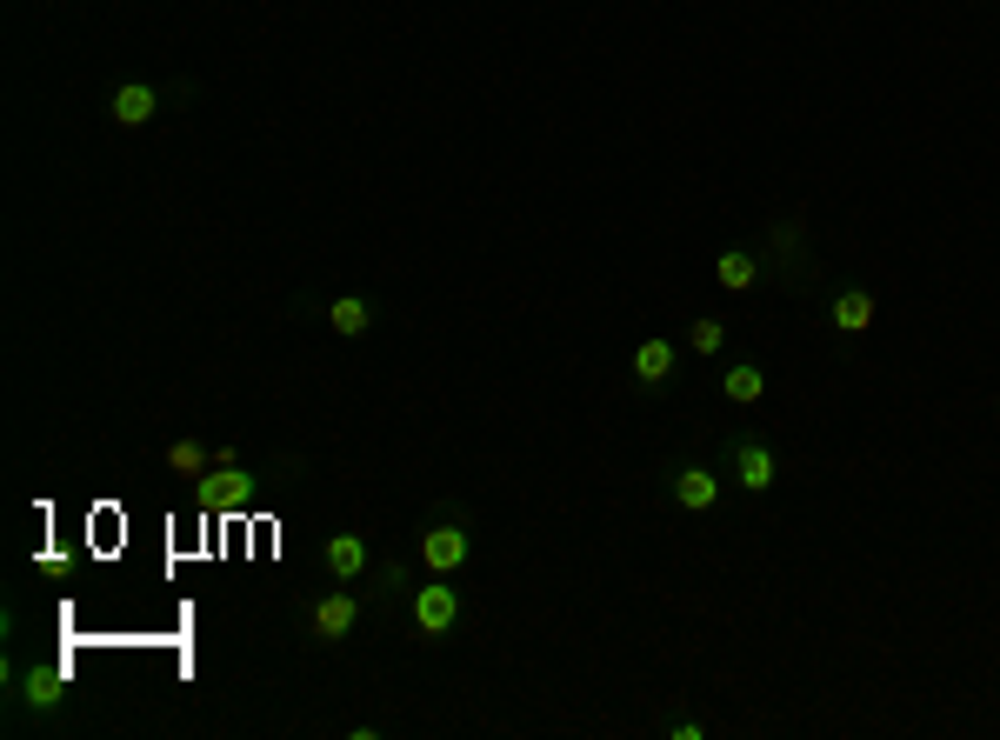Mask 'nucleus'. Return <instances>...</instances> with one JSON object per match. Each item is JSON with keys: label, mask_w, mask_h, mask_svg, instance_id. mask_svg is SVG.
I'll use <instances>...</instances> for the list:
<instances>
[{"label": "nucleus", "mask_w": 1000, "mask_h": 740, "mask_svg": "<svg viewBox=\"0 0 1000 740\" xmlns=\"http://www.w3.org/2000/svg\"><path fill=\"white\" fill-rule=\"evenodd\" d=\"M734 480H740L747 493H768V487L781 480L774 447H761V441H740V447H734Z\"/></svg>", "instance_id": "obj_1"}, {"label": "nucleus", "mask_w": 1000, "mask_h": 740, "mask_svg": "<svg viewBox=\"0 0 1000 740\" xmlns=\"http://www.w3.org/2000/svg\"><path fill=\"white\" fill-rule=\"evenodd\" d=\"M461 621V594L454 588H421V594H413V627H421V634H447Z\"/></svg>", "instance_id": "obj_2"}, {"label": "nucleus", "mask_w": 1000, "mask_h": 740, "mask_svg": "<svg viewBox=\"0 0 1000 740\" xmlns=\"http://www.w3.org/2000/svg\"><path fill=\"white\" fill-rule=\"evenodd\" d=\"M247 493H254V480L227 460V467H214V480H201V508H227L234 514V508H247Z\"/></svg>", "instance_id": "obj_3"}, {"label": "nucleus", "mask_w": 1000, "mask_h": 740, "mask_svg": "<svg viewBox=\"0 0 1000 740\" xmlns=\"http://www.w3.org/2000/svg\"><path fill=\"white\" fill-rule=\"evenodd\" d=\"M421 560H428L434 573H454V567H467V527H434V534L421 540Z\"/></svg>", "instance_id": "obj_4"}, {"label": "nucleus", "mask_w": 1000, "mask_h": 740, "mask_svg": "<svg viewBox=\"0 0 1000 740\" xmlns=\"http://www.w3.org/2000/svg\"><path fill=\"white\" fill-rule=\"evenodd\" d=\"M354 621H361V601H354V594H327V601L314 607V634H320V640L354 634Z\"/></svg>", "instance_id": "obj_5"}, {"label": "nucleus", "mask_w": 1000, "mask_h": 740, "mask_svg": "<svg viewBox=\"0 0 1000 740\" xmlns=\"http://www.w3.org/2000/svg\"><path fill=\"white\" fill-rule=\"evenodd\" d=\"M674 501H681L688 514H707V508L720 501V480H714L707 467H681V480H674Z\"/></svg>", "instance_id": "obj_6"}, {"label": "nucleus", "mask_w": 1000, "mask_h": 740, "mask_svg": "<svg viewBox=\"0 0 1000 740\" xmlns=\"http://www.w3.org/2000/svg\"><path fill=\"white\" fill-rule=\"evenodd\" d=\"M833 327H841V334H867V327H874V294L867 287L833 294Z\"/></svg>", "instance_id": "obj_7"}, {"label": "nucleus", "mask_w": 1000, "mask_h": 740, "mask_svg": "<svg viewBox=\"0 0 1000 740\" xmlns=\"http://www.w3.org/2000/svg\"><path fill=\"white\" fill-rule=\"evenodd\" d=\"M154 114H160V94H154V88H140V80L114 94V121H121V127H147Z\"/></svg>", "instance_id": "obj_8"}, {"label": "nucleus", "mask_w": 1000, "mask_h": 740, "mask_svg": "<svg viewBox=\"0 0 1000 740\" xmlns=\"http://www.w3.org/2000/svg\"><path fill=\"white\" fill-rule=\"evenodd\" d=\"M667 374H674V341H640V348H634V380L660 387Z\"/></svg>", "instance_id": "obj_9"}, {"label": "nucleus", "mask_w": 1000, "mask_h": 740, "mask_svg": "<svg viewBox=\"0 0 1000 740\" xmlns=\"http://www.w3.org/2000/svg\"><path fill=\"white\" fill-rule=\"evenodd\" d=\"M361 567H367V540H361V534H333V540H327V573L354 581Z\"/></svg>", "instance_id": "obj_10"}, {"label": "nucleus", "mask_w": 1000, "mask_h": 740, "mask_svg": "<svg viewBox=\"0 0 1000 740\" xmlns=\"http://www.w3.org/2000/svg\"><path fill=\"white\" fill-rule=\"evenodd\" d=\"M761 387H768V374H761V367H747V361L720 374V394H727L734 407H754V400H761Z\"/></svg>", "instance_id": "obj_11"}, {"label": "nucleus", "mask_w": 1000, "mask_h": 740, "mask_svg": "<svg viewBox=\"0 0 1000 740\" xmlns=\"http://www.w3.org/2000/svg\"><path fill=\"white\" fill-rule=\"evenodd\" d=\"M327 327H333V334H348V341H354V334H367V327H374V307L348 294V300H333V307H327Z\"/></svg>", "instance_id": "obj_12"}, {"label": "nucleus", "mask_w": 1000, "mask_h": 740, "mask_svg": "<svg viewBox=\"0 0 1000 740\" xmlns=\"http://www.w3.org/2000/svg\"><path fill=\"white\" fill-rule=\"evenodd\" d=\"M754 274H761V267H754V254H734V247H727V254L714 261V281H720L727 294H740V287H754Z\"/></svg>", "instance_id": "obj_13"}, {"label": "nucleus", "mask_w": 1000, "mask_h": 740, "mask_svg": "<svg viewBox=\"0 0 1000 740\" xmlns=\"http://www.w3.org/2000/svg\"><path fill=\"white\" fill-rule=\"evenodd\" d=\"M167 467H174V474H201V467H214V454L201 441H174V447H167Z\"/></svg>", "instance_id": "obj_14"}, {"label": "nucleus", "mask_w": 1000, "mask_h": 740, "mask_svg": "<svg viewBox=\"0 0 1000 740\" xmlns=\"http://www.w3.org/2000/svg\"><path fill=\"white\" fill-rule=\"evenodd\" d=\"M688 341H694V354H720L727 327H720V320H694V327H688Z\"/></svg>", "instance_id": "obj_15"}, {"label": "nucleus", "mask_w": 1000, "mask_h": 740, "mask_svg": "<svg viewBox=\"0 0 1000 740\" xmlns=\"http://www.w3.org/2000/svg\"><path fill=\"white\" fill-rule=\"evenodd\" d=\"M27 701H34V707H54V701H60V674H41V668H34V674H27Z\"/></svg>", "instance_id": "obj_16"}]
</instances>
